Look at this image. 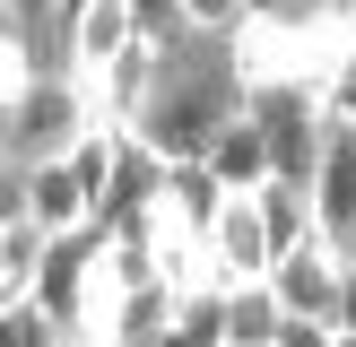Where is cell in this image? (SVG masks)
<instances>
[{
  "instance_id": "obj_1",
  "label": "cell",
  "mask_w": 356,
  "mask_h": 347,
  "mask_svg": "<svg viewBox=\"0 0 356 347\" xmlns=\"http://www.w3.org/2000/svg\"><path fill=\"white\" fill-rule=\"evenodd\" d=\"M96 121V96H87V78L79 69H61V61H44L26 87L9 96V113H0V139H9V156H61L70 139Z\"/></svg>"
},
{
  "instance_id": "obj_2",
  "label": "cell",
  "mask_w": 356,
  "mask_h": 347,
  "mask_svg": "<svg viewBox=\"0 0 356 347\" xmlns=\"http://www.w3.org/2000/svg\"><path fill=\"white\" fill-rule=\"evenodd\" d=\"M339 278H348V252L330 235H305V243H287V252L270 260L278 312H287V321H313L330 347H348V330H339Z\"/></svg>"
},
{
  "instance_id": "obj_3",
  "label": "cell",
  "mask_w": 356,
  "mask_h": 347,
  "mask_svg": "<svg viewBox=\"0 0 356 347\" xmlns=\"http://www.w3.org/2000/svg\"><path fill=\"white\" fill-rule=\"evenodd\" d=\"M209 260H218V278L235 287V278H270V226H261V200L252 191H226L218 208H209Z\"/></svg>"
},
{
  "instance_id": "obj_4",
  "label": "cell",
  "mask_w": 356,
  "mask_h": 347,
  "mask_svg": "<svg viewBox=\"0 0 356 347\" xmlns=\"http://www.w3.org/2000/svg\"><path fill=\"white\" fill-rule=\"evenodd\" d=\"M313 226L339 252H356V130L330 121L322 130V165H313Z\"/></svg>"
},
{
  "instance_id": "obj_5",
  "label": "cell",
  "mask_w": 356,
  "mask_h": 347,
  "mask_svg": "<svg viewBox=\"0 0 356 347\" xmlns=\"http://www.w3.org/2000/svg\"><path fill=\"white\" fill-rule=\"evenodd\" d=\"M131 35H139V9H131V0H87V9H70V17H61V69L96 78V69L113 61Z\"/></svg>"
},
{
  "instance_id": "obj_6",
  "label": "cell",
  "mask_w": 356,
  "mask_h": 347,
  "mask_svg": "<svg viewBox=\"0 0 356 347\" xmlns=\"http://www.w3.org/2000/svg\"><path fill=\"white\" fill-rule=\"evenodd\" d=\"M26 217L44 226V235H61V226L96 217V200H87V183L61 165V156H26Z\"/></svg>"
},
{
  "instance_id": "obj_7",
  "label": "cell",
  "mask_w": 356,
  "mask_h": 347,
  "mask_svg": "<svg viewBox=\"0 0 356 347\" xmlns=\"http://www.w3.org/2000/svg\"><path fill=\"white\" fill-rule=\"evenodd\" d=\"M174 339V287L148 278V287H122L113 321H104V347H165Z\"/></svg>"
},
{
  "instance_id": "obj_8",
  "label": "cell",
  "mask_w": 356,
  "mask_h": 347,
  "mask_svg": "<svg viewBox=\"0 0 356 347\" xmlns=\"http://www.w3.org/2000/svg\"><path fill=\"white\" fill-rule=\"evenodd\" d=\"M200 156H209V174H218L226 191H252L261 174H270V139H261V121H252V104H243V113L226 121V130L209 139Z\"/></svg>"
},
{
  "instance_id": "obj_9",
  "label": "cell",
  "mask_w": 356,
  "mask_h": 347,
  "mask_svg": "<svg viewBox=\"0 0 356 347\" xmlns=\"http://www.w3.org/2000/svg\"><path fill=\"white\" fill-rule=\"evenodd\" d=\"M252 200H261V226H270V260L287 252V243L322 235V226H313V191H305V183H287V174H261Z\"/></svg>"
},
{
  "instance_id": "obj_10",
  "label": "cell",
  "mask_w": 356,
  "mask_h": 347,
  "mask_svg": "<svg viewBox=\"0 0 356 347\" xmlns=\"http://www.w3.org/2000/svg\"><path fill=\"white\" fill-rule=\"evenodd\" d=\"M226 347H278V295H270V278H235V287H226Z\"/></svg>"
},
{
  "instance_id": "obj_11",
  "label": "cell",
  "mask_w": 356,
  "mask_h": 347,
  "mask_svg": "<svg viewBox=\"0 0 356 347\" xmlns=\"http://www.w3.org/2000/svg\"><path fill=\"white\" fill-rule=\"evenodd\" d=\"M218 339H226V278L174 287V339L165 347H218Z\"/></svg>"
},
{
  "instance_id": "obj_12",
  "label": "cell",
  "mask_w": 356,
  "mask_h": 347,
  "mask_svg": "<svg viewBox=\"0 0 356 347\" xmlns=\"http://www.w3.org/2000/svg\"><path fill=\"white\" fill-rule=\"evenodd\" d=\"M113 139H122V121H87V130L79 139H70V148H61V165L70 174H79V183H87V200H96V217H104V191H113Z\"/></svg>"
},
{
  "instance_id": "obj_13",
  "label": "cell",
  "mask_w": 356,
  "mask_h": 347,
  "mask_svg": "<svg viewBox=\"0 0 356 347\" xmlns=\"http://www.w3.org/2000/svg\"><path fill=\"white\" fill-rule=\"evenodd\" d=\"M35 269H44V226H35V217H9V226H0V304L35 295Z\"/></svg>"
},
{
  "instance_id": "obj_14",
  "label": "cell",
  "mask_w": 356,
  "mask_h": 347,
  "mask_svg": "<svg viewBox=\"0 0 356 347\" xmlns=\"http://www.w3.org/2000/svg\"><path fill=\"white\" fill-rule=\"evenodd\" d=\"M313 96H322V121H348L356 113V17H348V44L330 52V69L313 78Z\"/></svg>"
},
{
  "instance_id": "obj_15",
  "label": "cell",
  "mask_w": 356,
  "mask_h": 347,
  "mask_svg": "<svg viewBox=\"0 0 356 347\" xmlns=\"http://www.w3.org/2000/svg\"><path fill=\"white\" fill-rule=\"evenodd\" d=\"M183 26H209V35H235V26H243V0H183Z\"/></svg>"
},
{
  "instance_id": "obj_16",
  "label": "cell",
  "mask_w": 356,
  "mask_h": 347,
  "mask_svg": "<svg viewBox=\"0 0 356 347\" xmlns=\"http://www.w3.org/2000/svg\"><path fill=\"white\" fill-rule=\"evenodd\" d=\"M26 217V156H0V226Z\"/></svg>"
},
{
  "instance_id": "obj_17",
  "label": "cell",
  "mask_w": 356,
  "mask_h": 347,
  "mask_svg": "<svg viewBox=\"0 0 356 347\" xmlns=\"http://www.w3.org/2000/svg\"><path fill=\"white\" fill-rule=\"evenodd\" d=\"M0 17H17V26H35V35H52V0H0Z\"/></svg>"
},
{
  "instance_id": "obj_18",
  "label": "cell",
  "mask_w": 356,
  "mask_h": 347,
  "mask_svg": "<svg viewBox=\"0 0 356 347\" xmlns=\"http://www.w3.org/2000/svg\"><path fill=\"white\" fill-rule=\"evenodd\" d=\"M339 330H348V347H356V252H348V278H339Z\"/></svg>"
},
{
  "instance_id": "obj_19",
  "label": "cell",
  "mask_w": 356,
  "mask_h": 347,
  "mask_svg": "<svg viewBox=\"0 0 356 347\" xmlns=\"http://www.w3.org/2000/svg\"><path fill=\"white\" fill-rule=\"evenodd\" d=\"M131 9H139V26L156 35V26H174V17H183V0H131Z\"/></svg>"
},
{
  "instance_id": "obj_20",
  "label": "cell",
  "mask_w": 356,
  "mask_h": 347,
  "mask_svg": "<svg viewBox=\"0 0 356 347\" xmlns=\"http://www.w3.org/2000/svg\"><path fill=\"white\" fill-rule=\"evenodd\" d=\"M243 9H287V0H243ZM305 9H313V0H305Z\"/></svg>"
},
{
  "instance_id": "obj_21",
  "label": "cell",
  "mask_w": 356,
  "mask_h": 347,
  "mask_svg": "<svg viewBox=\"0 0 356 347\" xmlns=\"http://www.w3.org/2000/svg\"><path fill=\"white\" fill-rule=\"evenodd\" d=\"M330 9H339V17H348V9H356V0H330Z\"/></svg>"
},
{
  "instance_id": "obj_22",
  "label": "cell",
  "mask_w": 356,
  "mask_h": 347,
  "mask_svg": "<svg viewBox=\"0 0 356 347\" xmlns=\"http://www.w3.org/2000/svg\"><path fill=\"white\" fill-rule=\"evenodd\" d=\"M313 9H330V0H313Z\"/></svg>"
},
{
  "instance_id": "obj_23",
  "label": "cell",
  "mask_w": 356,
  "mask_h": 347,
  "mask_svg": "<svg viewBox=\"0 0 356 347\" xmlns=\"http://www.w3.org/2000/svg\"><path fill=\"white\" fill-rule=\"evenodd\" d=\"M0 156H9V139H0Z\"/></svg>"
},
{
  "instance_id": "obj_24",
  "label": "cell",
  "mask_w": 356,
  "mask_h": 347,
  "mask_svg": "<svg viewBox=\"0 0 356 347\" xmlns=\"http://www.w3.org/2000/svg\"><path fill=\"white\" fill-rule=\"evenodd\" d=\"M348 130H356V113H348Z\"/></svg>"
},
{
  "instance_id": "obj_25",
  "label": "cell",
  "mask_w": 356,
  "mask_h": 347,
  "mask_svg": "<svg viewBox=\"0 0 356 347\" xmlns=\"http://www.w3.org/2000/svg\"><path fill=\"white\" fill-rule=\"evenodd\" d=\"M348 17H356V9H348Z\"/></svg>"
}]
</instances>
